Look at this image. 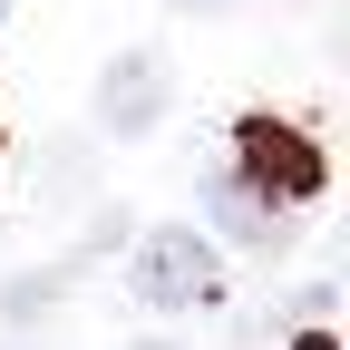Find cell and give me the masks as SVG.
<instances>
[{
	"mask_svg": "<svg viewBox=\"0 0 350 350\" xmlns=\"http://www.w3.org/2000/svg\"><path fill=\"white\" fill-rule=\"evenodd\" d=\"M156 117H165V59L156 49H117L107 78H98V126L107 137H146Z\"/></svg>",
	"mask_w": 350,
	"mask_h": 350,
	"instance_id": "cell-3",
	"label": "cell"
},
{
	"mask_svg": "<svg viewBox=\"0 0 350 350\" xmlns=\"http://www.w3.org/2000/svg\"><path fill=\"white\" fill-rule=\"evenodd\" d=\"M0 350H29V340H0Z\"/></svg>",
	"mask_w": 350,
	"mask_h": 350,
	"instance_id": "cell-9",
	"label": "cell"
},
{
	"mask_svg": "<svg viewBox=\"0 0 350 350\" xmlns=\"http://www.w3.org/2000/svg\"><path fill=\"white\" fill-rule=\"evenodd\" d=\"M292 350H340V340H331V331L312 321V331H292Z\"/></svg>",
	"mask_w": 350,
	"mask_h": 350,
	"instance_id": "cell-6",
	"label": "cell"
},
{
	"mask_svg": "<svg viewBox=\"0 0 350 350\" xmlns=\"http://www.w3.org/2000/svg\"><path fill=\"white\" fill-rule=\"evenodd\" d=\"M214 224H224L234 243H253V253H273V243H282V224H292V214H273V204H262V195H243V185H234V175H224V165H214Z\"/></svg>",
	"mask_w": 350,
	"mask_h": 350,
	"instance_id": "cell-4",
	"label": "cell"
},
{
	"mask_svg": "<svg viewBox=\"0 0 350 350\" xmlns=\"http://www.w3.org/2000/svg\"><path fill=\"white\" fill-rule=\"evenodd\" d=\"M224 175H234L243 195H262L273 214H292V204H312V195L331 185V156L301 137L292 117H243V126H234V165H224Z\"/></svg>",
	"mask_w": 350,
	"mask_h": 350,
	"instance_id": "cell-1",
	"label": "cell"
},
{
	"mask_svg": "<svg viewBox=\"0 0 350 350\" xmlns=\"http://www.w3.org/2000/svg\"><path fill=\"white\" fill-rule=\"evenodd\" d=\"M185 10H214V0H185Z\"/></svg>",
	"mask_w": 350,
	"mask_h": 350,
	"instance_id": "cell-8",
	"label": "cell"
},
{
	"mask_svg": "<svg viewBox=\"0 0 350 350\" xmlns=\"http://www.w3.org/2000/svg\"><path fill=\"white\" fill-rule=\"evenodd\" d=\"M126 350H175V340H126Z\"/></svg>",
	"mask_w": 350,
	"mask_h": 350,
	"instance_id": "cell-7",
	"label": "cell"
},
{
	"mask_svg": "<svg viewBox=\"0 0 350 350\" xmlns=\"http://www.w3.org/2000/svg\"><path fill=\"white\" fill-rule=\"evenodd\" d=\"M0 20H10V0H0Z\"/></svg>",
	"mask_w": 350,
	"mask_h": 350,
	"instance_id": "cell-10",
	"label": "cell"
},
{
	"mask_svg": "<svg viewBox=\"0 0 350 350\" xmlns=\"http://www.w3.org/2000/svg\"><path fill=\"white\" fill-rule=\"evenodd\" d=\"M126 292H137L146 312H204V301L224 292V262H214V243L195 224H156L126 253Z\"/></svg>",
	"mask_w": 350,
	"mask_h": 350,
	"instance_id": "cell-2",
	"label": "cell"
},
{
	"mask_svg": "<svg viewBox=\"0 0 350 350\" xmlns=\"http://www.w3.org/2000/svg\"><path fill=\"white\" fill-rule=\"evenodd\" d=\"M59 282H68V273H20L10 292H0V301H10V321H29V312H49V301H59Z\"/></svg>",
	"mask_w": 350,
	"mask_h": 350,
	"instance_id": "cell-5",
	"label": "cell"
}]
</instances>
